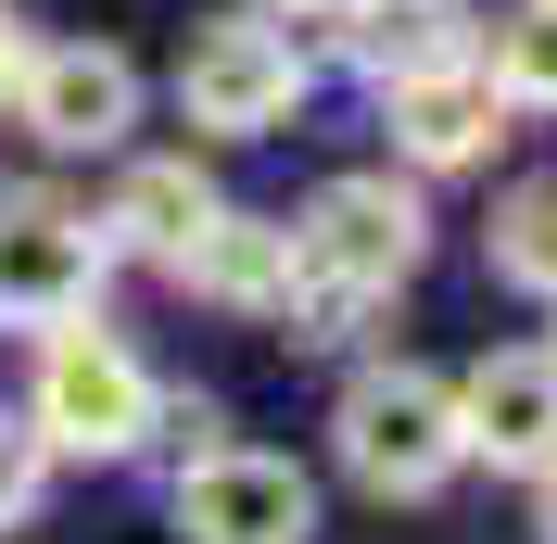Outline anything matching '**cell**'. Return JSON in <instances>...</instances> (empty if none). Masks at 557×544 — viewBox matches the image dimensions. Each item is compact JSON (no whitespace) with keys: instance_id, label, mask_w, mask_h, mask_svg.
<instances>
[{"instance_id":"52a82bcc","label":"cell","mask_w":557,"mask_h":544,"mask_svg":"<svg viewBox=\"0 0 557 544\" xmlns=\"http://www.w3.org/2000/svg\"><path fill=\"white\" fill-rule=\"evenodd\" d=\"M13 114H26L51 152H114L139 127V64L114 38H64V51H26L13 76Z\"/></svg>"},{"instance_id":"9a60e30c","label":"cell","mask_w":557,"mask_h":544,"mask_svg":"<svg viewBox=\"0 0 557 544\" xmlns=\"http://www.w3.org/2000/svg\"><path fill=\"white\" fill-rule=\"evenodd\" d=\"M38 469H51V443H38L26 418H0V532L38 507Z\"/></svg>"},{"instance_id":"6da1fadb","label":"cell","mask_w":557,"mask_h":544,"mask_svg":"<svg viewBox=\"0 0 557 544\" xmlns=\"http://www.w3.org/2000/svg\"><path fill=\"white\" fill-rule=\"evenodd\" d=\"M418 254H431V215H418V190H393V177H330L305 215H292V342H343L368 305H393L418 279Z\"/></svg>"},{"instance_id":"e0dca14e","label":"cell","mask_w":557,"mask_h":544,"mask_svg":"<svg viewBox=\"0 0 557 544\" xmlns=\"http://www.w3.org/2000/svg\"><path fill=\"white\" fill-rule=\"evenodd\" d=\"M532 532L557 544V456H545V469H532Z\"/></svg>"},{"instance_id":"9c48e42d","label":"cell","mask_w":557,"mask_h":544,"mask_svg":"<svg viewBox=\"0 0 557 544\" xmlns=\"http://www.w3.org/2000/svg\"><path fill=\"white\" fill-rule=\"evenodd\" d=\"M456 431H469V456H494V469H545L557 456V342L545 355H482V368L456 380Z\"/></svg>"},{"instance_id":"7a4b0ae2","label":"cell","mask_w":557,"mask_h":544,"mask_svg":"<svg viewBox=\"0 0 557 544\" xmlns=\"http://www.w3.org/2000/svg\"><path fill=\"white\" fill-rule=\"evenodd\" d=\"M26 431L51 443V456H139L152 443V368H139L114 330H89V305L51 317V342H38V393H26Z\"/></svg>"},{"instance_id":"2e32d148","label":"cell","mask_w":557,"mask_h":544,"mask_svg":"<svg viewBox=\"0 0 557 544\" xmlns=\"http://www.w3.org/2000/svg\"><path fill=\"white\" fill-rule=\"evenodd\" d=\"M26 51H38V38L13 26V13H0V102H13V76H26Z\"/></svg>"},{"instance_id":"8992f818","label":"cell","mask_w":557,"mask_h":544,"mask_svg":"<svg viewBox=\"0 0 557 544\" xmlns=\"http://www.w3.org/2000/svg\"><path fill=\"white\" fill-rule=\"evenodd\" d=\"M177 532L190 544H317V481L292 456L215 443V456L177 469Z\"/></svg>"},{"instance_id":"5b68a950","label":"cell","mask_w":557,"mask_h":544,"mask_svg":"<svg viewBox=\"0 0 557 544\" xmlns=\"http://www.w3.org/2000/svg\"><path fill=\"white\" fill-rule=\"evenodd\" d=\"M114 240L89 228L76 203H51V190H0V317L13 330H51V317H76L89 292H102Z\"/></svg>"},{"instance_id":"7c38bea8","label":"cell","mask_w":557,"mask_h":544,"mask_svg":"<svg viewBox=\"0 0 557 544\" xmlns=\"http://www.w3.org/2000/svg\"><path fill=\"white\" fill-rule=\"evenodd\" d=\"M343 26H355V64H368V76H406V64H444V51H482L456 0H343Z\"/></svg>"},{"instance_id":"4fadbf2b","label":"cell","mask_w":557,"mask_h":544,"mask_svg":"<svg viewBox=\"0 0 557 544\" xmlns=\"http://www.w3.org/2000/svg\"><path fill=\"white\" fill-rule=\"evenodd\" d=\"M494 279L507 292H532V305H557V177H520L507 203H494Z\"/></svg>"},{"instance_id":"ba28073f","label":"cell","mask_w":557,"mask_h":544,"mask_svg":"<svg viewBox=\"0 0 557 544\" xmlns=\"http://www.w3.org/2000/svg\"><path fill=\"white\" fill-rule=\"evenodd\" d=\"M381 102H393V152H406V165H482L494 139H507V89H494L482 51H444V64L381 76Z\"/></svg>"},{"instance_id":"277c9868","label":"cell","mask_w":557,"mask_h":544,"mask_svg":"<svg viewBox=\"0 0 557 544\" xmlns=\"http://www.w3.org/2000/svg\"><path fill=\"white\" fill-rule=\"evenodd\" d=\"M292 102H305V51H292V26H278V13L203 26L190 51H177V114H190V127H215V139L292 127Z\"/></svg>"},{"instance_id":"8fae6325","label":"cell","mask_w":557,"mask_h":544,"mask_svg":"<svg viewBox=\"0 0 557 544\" xmlns=\"http://www.w3.org/2000/svg\"><path fill=\"white\" fill-rule=\"evenodd\" d=\"M203 215H215V177L190 165V152H165V165H127L102 240H127V254H152V267H177V254L203 240Z\"/></svg>"},{"instance_id":"30bf717a","label":"cell","mask_w":557,"mask_h":544,"mask_svg":"<svg viewBox=\"0 0 557 544\" xmlns=\"http://www.w3.org/2000/svg\"><path fill=\"white\" fill-rule=\"evenodd\" d=\"M177 279H190L203 305H228V317H278V305H292V228H278V215H228V203H215L203 240L177 254Z\"/></svg>"},{"instance_id":"5bb4252c","label":"cell","mask_w":557,"mask_h":544,"mask_svg":"<svg viewBox=\"0 0 557 544\" xmlns=\"http://www.w3.org/2000/svg\"><path fill=\"white\" fill-rule=\"evenodd\" d=\"M494 89H507V114H557V0H520L507 26H494Z\"/></svg>"},{"instance_id":"3957f363","label":"cell","mask_w":557,"mask_h":544,"mask_svg":"<svg viewBox=\"0 0 557 544\" xmlns=\"http://www.w3.org/2000/svg\"><path fill=\"white\" fill-rule=\"evenodd\" d=\"M330 443H343V469L368 481V494H444L456 469H469V431H456V380L444 368H368L343 393V418H330Z\"/></svg>"},{"instance_id":"ac0fdd59","label":"cell","mask_w":557,"mask_h":544,"mask_svg":"<svg viewBox=\"0 0 557 544\" xmlns=\"http://www.w3.org/2000/svg\"><path fill=\"white\" fill-rule=\"evenodd\" d=\"M278 26H330V13H343V0H267Z\"/></svg>"}]
</instances>
